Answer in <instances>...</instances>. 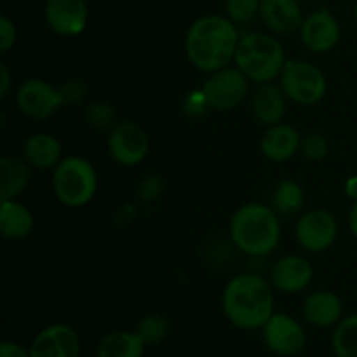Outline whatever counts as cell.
<instances>
[{
  "label": "cell",
  "instance_id": "cell-1",
  "mask_svg": "<svg viewBox=\"0 0 357 357\" xmlns=\"http://www.w3.org/2000/svg\"><path fill=\"white\" fill-rule=\"evenodd\" d=\"M239 40L237 26L230 17L211 14L192 23L185 38V51L195 68L213 73L232 61Z\"/></svg>",
  "mask_w": 357,
  "mask_h": 357
},
{
  "label": "cell",
  "instance_id": "cell-2",
  "mask_svg": "<svg viewBox=\"0 0 357 357\" xmlns=\"http://www.w3.org/2000/svg\"><path fill=\"white\" fill-rule=\"evenodd\" d=\"M223 312L241 330H258L274 316V293L264 278L241 274L223 289Z\"/></svg>",
  "mask_w": 357,
  "mask_h": 357
},
{
  "label": "cell",
  "instance_id": "cell-3",
  "mask_svg": "<svg viewBox=\"0 0 357 357\" xmlns=\"http://www.w3.org/2000/svg\"><path fill=\"white\" fill-rule=\"evenodd\" d=\"M230 237L243 253L250 257H265L278 248L281 223L274 209L260 202H251L234 213Z\"/></svg>",
  "mask_w": 357,
  "mask_h": 357
},
{
  "label": "cell",
  "instance_id": "cell-4",
  "mask_svg": "<svg viewBox=\"0 0 357 357\" xmlns=\"http://www.w3.org/2000/svg\"><path fill=\"white\" fill-rule=\"evenodd\" d=\"M286 54L278 38L265 33H248L239 40L234 56L237 68L257 84H267L281 75Z\"/></svg>",
  "mask_w": 357,
  "mask_h": 357
},
{
  "label": "cell",
  "instance_id": "cell-5",
  "mask_svg": "<svg viewBox=\"0 0 357 357\" xmlns=\"http://www.w3.org/2000/svg\"><path fill=\"white\" fill-rule=\"evenodd\" d=\"M96 188V171L82 157H68L54 167L52 190L61 204L82 208L94 197Z\"/></svg>",
  "mask_w": 357,
  "mask_h": 357
},
{
  "label": "cell",
  "instance_id": "cell-6",
  "mask_svg": "<svg viewBox=\"0 0 357 357\" xmlns=\"http://www.w3.org/2000/svg\"><path fill=\"white\" fill-rule=\"evenodd\" d=\"M279 77L286 98L298 105H314L326 94V77L312 63L288 59Z\"/></svg>",
  "mask_w": 357,
  "mask_h": 357
},
{
  "label": "cell",
  "instance_id": "cell-7",
  "mask_svg": "<svg viewBox=\"0 0 357 357\" xmlns=\"http://www.w3.org/2000/svg\"><path fill=\"white\" fill-rule=\"evenodd\" d=\"M250 89V79L239 68H222L213 72L202 86L209 108L216 112L234 110L244 101Z\"/></svg>",
  "mask_w": 357,
  "mask_h": 357
},
{
  "label": "cell",
  "instance_id": "cell-8",
  "mask_svg": "<svg viewBox=\"0 0 357 357\" xmlns=\"http://www.w3.org/2000/svg\"><path fill=\"white\" fill-rule=\"evenodd\" d=\"M261 330L267 347L281 357L302 354L307 345L305 330L288 314H274Z\"/></svg>",
  "mask_w": 357,
  "mask_h": 357
},
{
  "label": "cell",
  "instance_id": "cell-9",
  "mask_svg": "<svg viewBox=\"0 0 357 357\" xmlns=\"http://www.w3.org/2000/svg\"><path fill=\"white\" fill-rule=\"evenodd\" d=\"M149 136L136 122H117L108 135V152L122 166H136L149 153Z\"/></svg>",
  "mask_w": 357,
  "mask_h": 357
},
{
  "label": "cell",
  "instance_id": "cell-10",
  "mask_svg": "<svg viewBox=\"0 0 357 357\" xmlns=\"http://www.w3.org/2000/svg\"><path fill=\"white\" fill-rule=\"evenodd\" d=\"M16 101L21 114L35 121L49 119L63 105L59 89H54L51 84L40 79H30L21 84Z\"/></svg>",
  "mask_w": 357,
  "mask_h": 357
},
{
  "label": "cell",
  "instance_id": "cell-11",
  "mask_svg": "<svg viewBox=\"0 0 357 357\" xmlns=\"http://www.w3.org/2000/svg\"><path fill=\"white\" fill-rule=\"evenodd\" d=\"M338 234V223L330 211L312 209L307 211L296 223V239L307 251L319 253L335 243Z\"/></svg>",
  "mask_w": 357,
  "mask_h": 357
},
{
  "label": "cell",
  "instance_id": "cell-12",
  "mask_svg": "<svg viewBox=\"0 0 357 357\" xmlns=\"http://www.w3.org/2000/svg\"><path fill=\"white\" fill-rule=\"evenodd\" d=\"M30 357H80L79 335L66 324L44 328L31 342Z\"/></svg>",
  "mask_w": 357,
  "mask_h": 357
},
{
  "label": "cell",
  "instance_id": "cell-13",
  "mask_svg": "<svg viewBox=\"0 0 357 357\" xmlns=\"http://www.w3.org/2000/svg\"><path fill=\"white\" fill-rule=\"evenodd\" d=\"M45 21L52 31L65 37L82 33L87 24L86 0H47Z\"/></svg>",
  "mask_w": 357,
  "mask_h": 357
},
{
  "label": "cell",
  "instance_id": "cell-14",
  "mask_svg": "<svg viewBox=\"0 0 357 357\" xmlns=\"http://www.w3.org/2000/svg\"><path fill=\"white\" fill-rule=\"evenodd\" d=\"M302 42L312 52H328L340 40V24L326 9L310 14L300 26Z\"/></svg>",
  "mask_w": 357,
  "mask_h": 357
},
{
  "label": "cell",
  "instance_id": "cell-15",
  "mask_svg": "<svg viewBox=\"0 0 357 357\" xmlns=\"http://www.w3.org/2000/svg\"><path fill=\"white\" fill-rule=\"evenodd\" d=\"M312 265L303 257L289 255L272 267L271 281L281 293H300L312 281Z\"/></svg>",
  "mask_w": 357,
  "mask_h": 357
},
{
  "label": "cell",
  "instance_id": "cell-16",
  "mask_svg": "<svg viewBox=\"0 0 357 357\" xmlns=\"http://www.w3.org/2000/svg\"><path fill=\"white\" fill-rule=\"evenodd\" d=\"M300 145H302V138L293 126L275 124L268 126L265 135L261 136L260 150L267 159L282 162L296 155L300 152Z\"/></svg>",
  "mask_w": 357,
  "mask_h": 357
},
{
  "label": "cell",
  "instance_id": "cell-17",
  "mask_svg": "<svg viewBox=\"0 0 357 357\" xmlns=\"http://www.w3.org/2000/svg\"><path fill=\"white\" fill-rule=\"evenodd\" d=\"M260 17L275 33H291L302 26V7L296 0H261Z\"/></svg>",
  "mask_w": 357,
  "mask_h": 357
},
{
  "label": "cell",
  "instance_id": "cell-18",
  "mask_svg": "<svg viewBox=\"0 0 357 357\" xmlns=\"http://www.w3.org/2000/svg\"><path fill=\"white\" fill-rule=\"evenodd\" d=\"M344 305L342 300L331 291H316L303 302L302 314L307 323L317 328H330L342 321Z\"/></svg>",
  "mask_w": 357,
  "mask_h": 357
},
{
  "label": "cell",
  "instance_id": "cell-19",
  "mask_svg": "<svg viewBox=\"0 0 357 357\" xmlns=\"http://www.w3.org/2000/svg\"><path fill=\"white\" fill-rule=\"evenodd\" d=\"M253 114L264 126L281 124L286 114V94L279 86L267 82L253 96Z\"/></svg>",
  "mask_w": 357,
  "mask_h": 357
},
{
  "label": "cell",
  "instance_id": "cell-20",
  "mask_svg": "<svg viewBox=\"0 0 357 357\" xmlns=\"http://www.w3.org/2000/svg\"><path fill=\"white\" fill-rule=\"evenodd\" d=\"M23 155L37 169H51L61 162V143L47 132H35L24 142Z\"/></svg>",
  "mask_w": 357,
  "mask_h": 357
},
{
  "label": "cell",
  "instance_id": "cell-21",
  "mask_svg": "<svg viewBox=\"0 0 357 357\" xmlns=\"http://www.w3.org/2000/svg\"><path fill=\"white\" fill-rule=\"evenodd\" d=\"M33 229V216L23 204L10 201H2L0 204V232L6 239L20 241L30 236Z\"/></svg>",
  "mask_w": 357,
  "mask_h": 357
},
{
  "label": "cell",
  "instance_id": "cell-22",
  "mask_svg": "<svg viewBox=\"0 0 357 357\" xmlns=\"http://www.w3.org/2000/svg\"><path fill=\"white\" fill-rule=\"evenodd\" d=\"M30 181L28 162L17 157L3 155L0 159V201L16 199Z\"/></svg>",
  "mask_w": 357,
  "mask_h": 357
},
{
  "label": "cell",
  "instance_id": "cell-23",
  "mask_svg": "<svg viewBox=\"0 0 357 357\" xmlns=\"http://www.w3.org/2000/svg\"><path fill=\"white\" fill-rule=\"evenodd\" d=\"M145 345L136 331H114L101 338L96 357H143Z\"/></svg>",
  "mask_w": 357,
  "mask_h": 357
},
{
  "label": "cell",
  "instance_id": "cell-24",
  "mask_svg": "<svg viewBox=\"0 0 357 357\" xmlns=\"http://www.w3.org/2000/svg\"><path fill=\"white\" fill-rule=\"evenodd\" d=\"M331 347L337 357H357V314L345 317L337 324Z\"/></svg>",
  "mask_w": 357,
  "mask_h": 357
},
{
  "label": "cell",
  "instance_id": "cell-25",
  "mask_svg": "<svg viewBox=\"0 0 357 357\" xmlns=\"http://www.w3.org/2000/svg\"><path fill=\"white\" fill-rule=\"evenodd\" d=\"M274 204L282 215H295L305 204V195L302 187L291 180H284L278 185L274 192Z\"/></svg>",
  "mask_w": 357,
  "mask_h": 357
},
{
  "label": "cell",
  "instance_id": "cell-26",
  "mask_svg": "<svg viewBox=\"0 0 357 357\" xmlns=\"http://www.w3.org/2000/svg\"><path fill=\"white\" fill-rule=\"evenodd\" d=\"M167 330H169V323L160 314H150V316L143 317L136 326V333L143 338L146 345H155L166 338Z\"/></svg>",
  "mask_w": 357,
  "mask_h": 357
},
{
  "label": "cell",
  "instance_id": "cell-27",
  "mask_svg": "<svg viewBox=\"0 0 357 357\" xmlns=\"http://www.w3.org/2000/svg\"><path fill=\"white\" fill-rule=\"evenodd\" d=\"M261 0H225L227 16L234 23H248L260 14Z\"/></svg>",
  "mask_w": 357,
  "mask_h": 357
},
{
  "label": "cell",
  "instance_id": "cell-28",
  "mask_svg": "<svg viewBox=\"0 0 357 357\" xmlns=\"http://www.w3.org/2000/svg\"><path fill=\"white\" fill-rule=\"evenodd\" d=\"M87 122H89L93 128L98 129H108L114 128V121H115V114L114 108L107 103H93L89 107L86 114Z\"/></svg>",
  "mask_w": 357,
  "mask_h": 357
},
{
  "label": "cell",
  "instance_id": "cell-29",
  "mask_svg": "<svg viewBox=\"0 0 357 357\" xmlns=\"http://www.w3.org/2000/svg\"><path fill=\"white\" fill-rule=\"evenodd\" d=\"M300 152L310 160H321L326 157L328 153V142L323 135L319 132H312V135L302 138V145H300Z\"/></svg>",
  "mask_w": 357,
  "mask_h": 357
},
{
  "label": "cell",
  "instance_id": "cell-30",
  "mask_svg": "<svg viewBox=\"0 0 357 357\" xmlns=\"http://www.w3.org/2000/svg\"><path fill=\"white\" fill-rule=\"evenodd\" d=\"M16 26L7 16H0V51L7 52L16 42Z\"/></svg>",
  "mask_w": 357,
  "mask_h": 357
},
{
  "label": "cell",
  "instance_id": "cell-31",
  "mask_svg": "<svg viewBox=\"0 0 357 357\" xmlns=\"http://www.w3.org/2000/svg\"><path fill=\"white\" fill-rule=\"evenodd\" d=\"M63 98V103H77L84 98V93H86V87L80 80H70L65 86L59 89Z\"/></svg>",
  "mask_w": 357,
  "mask_h": 357
},
{
  "label": "cell",
  "instance_id": "cell-32",
  "mask_svg": "<svg viewBox=\"0 0 357 357\" xmlns=\"http://www.w3.org/2000/svg\"><path fill=\"white\" fill-rule=\"evenodd\" d=\"M206 108H209V105L208 101H206L202 89L194 91V93H190V96L185 100V112H188L190 115H201Z\"/></svg>",
  "mask_w": 357,
  "mask_h": 357
},
{
  "label": "cell",
  "instance_id": "cell-33",
  "mask_svg": "<svg viewBox=\"0 0 357 357\" xmlns=\"http://www.w3.org/2000/svg\"><path fill=\"white\" fill-rule=\"evenodd\" d=\"M160 190H162V181L159 180V178L155 176H149L143 180V183L139 185V195H142L143 199H155L157 195L160 194Z\"/></svg>",
  "mask_w": 357,
  "mask_h": 357
},
{
  "label": "cell",
  "instance_id": "cell-34",
  "mask_svg": "<svg viewBox=\"0 0 357 357\" xmlns=\"http://www.w3.org/2000/svg\"><path fill=\"white\" fill-rule=\"evenodd\" d=\"M0 357H30V351L26 352V349L14 342H3L0 345Z\"/></svg>",
  "mask_w": 357,
  "mask_h": 357
},
{
  "label": "cell",
  "instance_id": "cell-35",
  "mask_svg": "<svg viewBox=\"0 0 357 357\" xmlns=\"http://www.w3.org/2000/svg\"><path fill=\"white\" fill-rule=\"evenodd\" d=\"M0 77H2V80H0V96L3 98L7 96V93H9L10 89V73L6 65L0 66Z\"/></svg>",
  "mask_w": 357,
  "mask_h": 357
},
{
  "label": "cell",
  "instance_id": "cell-36",
  "mask_svg": "<svg viewBox=\"0 0 357 357\" xmlns=\"http://www.w3.org/2000/svg\"><path fill=\"white\" fill-rule=\"evenodd\" d=\"M345 194H347L354 202L357 201V174H354V176H351L345 181Z\"/></svg>",
  "mask_w": 357,
  "mask_h": 357
},
{
  "label": "cell",
  "instance_id": "cell-37",
  "mask_svg": "<svg viewBox=\"0 0 357 357\" xmlns=\"http://www.w3.org/2000/svg\"><path fill=\"white\" fill-rule=\"evenodd\" d=\"M349 225H351V232L354 234V237L357 239V201L351 208V213H349Z\"/></svg>",
  "mask_w": 357,
  "mask_h": 357
},
{
  "label": "cell",
  "instance_id": "cell-38",
  "mask_svg": "<svg viewBox=\"0 0 357 357\" xmlns=\"http://www.w3.org/2000/svg\"><path fill=\"white\" fill-rule=\"evenodd\" d=\"M354 16H356V21H357V2H356V7H354Z\"/></svg>",
  "mask_w": 357,
  "mask_h": 357
}]
</instances>
